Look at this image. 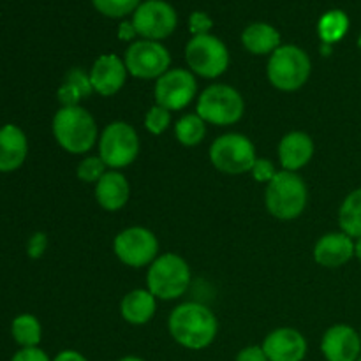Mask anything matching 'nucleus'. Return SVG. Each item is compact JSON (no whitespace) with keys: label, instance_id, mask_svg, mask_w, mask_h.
Masks as SVG:
<instances>
[{"label":"nucleus","instance_id":"obj_38","mask_svg":"<svg viewBox=\"0 0 361 361\" xmlns=\"http://www.w3.org/2000/svg\"><path fill=\"white\" fill-rule=\"evenodd\" d=\"M355 257L361 263V238H356L355 242Z\"/></svg>","mask_w":361,"mask_h":361},{"label":"nucleus","instance_id":"obj_40","mask_svg":"<svg viewBox=\"0 0 361 361\" xmlns=\"http://www.w3.org/2000/svg\"><path fill=\"white\" fill-rule=\"evenodd\" d=\"M358 48L361 49V32H360V35H358Z\"/></svg>","mask_w":361,"mask_h":361},{"label":"nucleus","instance_id":"obj_10","mask_svg":"<svg viewBox=\"0 0 361 361\" xmlns=\"http://www.w3.org/2000/svg\"><path fill=\"white\" fill-rule=\"evenodd\" d=\"M127 73L140 80H159L164 73H168L171 66V55L168 48L159 41H134L127 48L126 56Z\"/></svg>","mask_w":361,"mask_h":361},{"label":"nucleus","instance_id":"obj_39","mask_svg":"<svg viewBox=\"0 0 361 361\" xmlns=\"http://www.w3.org/2000/svg\"><path fill=\"white\" fill-rule=\"evenodd\" d=\"M118 361H143V360L137 358V356H126V358H120Z\"/></svg>","mask_w":361,"mask_h":361},{"label":"nucleus","instance_id":"obj_34","mask_svg":"<svg viewBox=\"0 0 361 361\" xmlns=\"http://www.w3.org/2000/svg\"><path fill=\"white\" fill-rule=\"evenodd\" d=\"M11 361H51L41 348H25L14 353Z\"/></svg>","mask_w":361,"mask_h":361},{"label":"nucleus","instance_id":"obj_3","mask_svg":"<svg viewBox=\"0 0 361 361\" xmlns=\"http://www.w3.org/2000/svg\"><path fill=\"white\" fill-rule=\"evenodd\" d=\"M309 190L298 173L279 171L264 190V204L279 221H293L305 212Z\"/></svg>","mask_w":361,"mask_h":361},{"label":"nucleus","instance_id":"obj_2","mask_svg":"<svg viewBox=\"0 0 361 361\" xmlns=\"http://www.w3.org/2000/svg\"><path fill=\"white\" fill-rule=\"evenodd\" d=\"M51 130L60 148L73 155L87 154L97 143V123L81 106H60L53 116Z\"/></svg>","mask_w":361,"mask_h":361},{"label":"nucleus","instance_id":"obj_28","mask_svg":"<svg viewBox=\"0 0 361 361\" xmlns=\"http://www.w3.org/2000/svg\"><path fill=\"white\" fill-rule=\"evenodd\" d=\"M141 0H92L97 13L106 18H126L140 7Z\"/></svg>","mask_w":361,"mask_h":361},{"label":"nucleus","instance_id":"obj_23","mask_svg":"<svg viewBox=\"0 0 361 361\" xmlns=\"http://www.w3.org/2000/svg\"><path fill=\"white\" fill-rule=\"evenodd\" d=\"M94 94L90 76L81 69L74 67L63 78L62 85L56 90V97L62 106H80L81 99H87Z\"/></svg>","mask_w":361,"mask_h":361},{"label":"nucleus","instance_id":"obj_17","mask_svg":"<svg viewBox=\"0 0 361 361\" xmlns=\"http://www.w3.org/2000/svg\"><path fill=\"white\" fill-rule=\"evenodd\" d=\"M355 257V240L345 233H326L314 247V259L319 267L341 268Z\"/></svg>","mask_w":361,"mask_h":361},{"label":"nucleus","instance_id":"obj_20","mask_svg":"<svg viewBox=\"0 0 361 361\" xmlns=\"http://www.w3.org/2000/svg\"><path fill=\"white\" fill-rule=\"evenodd\" d=\"M130 187L126 176L115 169H108L101 180L95 183V201L106 212H118L127 204Z\"/></svg>","mask_w":361,"mask_h":361},{"label":"nucleus","instance_id":"obj_9","mask_svg":"<svg viewBox=\"0 0 361 361\" xmlns=\"http://www.w3.org/2000/svg\"><path fill=\"white\" fill-rule=\"evenodd\" d=\"M210 161L217 171L226 173V175L250 173L254 162L257 161L256 147L243 134H224L212 143Z\"/></svg>","mask_w":361,"mask_h":361},{"label":"nucleus","instance_id":"obj_13","mask_svg":"<svg viewBox=\"0 0 361 361\" xmlns=\"http://www.w3.org/2000/svg\"><path fill=\"white\" fill-rule=\"evenodd\" d=\"M197 92L196 76L187 69H169L157 80L154 88L155 104L168 111H178L194 101Z\"/></svg>","mask_w":361,"mask_h":361},{"label":"nucleus","instance_id":"obj_37","mask_svg":"<svg viewBox=\"0 0 361 361\" xmlns=\"http://www.w3.org/2000/svg\"><path fill=\"white\" fill-rule=\"evenodd\" d=\"M51 361H88L81 353L73 351V349H66V351H60Z\"/></svg>","mask_w":361,"mask_h":361},{"label":"nucleus","instance_id":"obj_16","mask_svg":"<svg viewBox=\"0 0 361 361\" xmlns=\"http://www.w3.org/2000/svg\"><path fill=\"white\" fill-rule=\"evenodd\" d=\"M263 349L268 361H303L307 341L295 328H279L267 335Z\"/></svg>","mask_w":361,"mask_h":361},{"label":"nucleus","instance_id":"obj_33","mask_svg":"<svg viewBox=\"0 0 361 361\" xmlns=\"http://www.w3.org/2000/svg\"><path fill=\"white\" fill-rule=\"evenodd\" d=\"M46 249H48V236L46 233H34L27 242V256L30 259H41L44 256Z\"/></svg>","mask_w":361,"mask_h":361},{"label":"nucleus","instance_id":"obj_25","mask_svg":"<svg viewBox=\"0 0 361 361\" xmlns=\"http://www.w3.org/2000/svg\"><path fill=\"white\" fill-rule=\"evenodd\" d=\"M11 337L20 345V349L39 348L42 338V326L37 317L32 314H20L11 323Z\"/></svg>","mask_w":361,"mask_h":361},{"label":"nucleus","instance_id":"obj_15","mask_svg":"<svg viewBox=\"0 0 361 361\" xmlns=\"http://www.w3.org/2000/svg\"><path fill=\"white\" fill-rule=\"evenodd\" d=\"M321 351L326 361H358L361 356L360 334L348 324H335L324 331Z\"/></svg>","mask_w":361,"mask_h":361},{"label":"nucleus","instance_id":"obj_12","mask_svg":"<svg viewBox=\"0 0 361 361\" xmlns=\"http://www.w3.org/2000/svg\"><path fill=\"white\" fill-rule=\"evenodd\" d=\"M140 37L159 41L169 37L178 25V16L171 4L166 0H145L133 13L130 20Z\"/></svg>","mask_w":361,"mask_h":361},{"label":"nucleus","instance_id":"obj_22","mask_svg":"<svg viewBox=\"0 0 361 361\" xmlns=\"http://www.w3.org/2000/svg\"><path fill=\"white\" fill-rule=\"evenodd\" d=\"M242 44L252 55H271L277 48H281V32L270 23L256 21L247 25L242 32Z\"/></svg>","mask_w":361,"mask_h":361},{"label":"nucleus","instance_id":"obj_24","mask_svg":"<svg viewBox=\"0 0 361 361\" xmlns=\"http://www.w3.org/2000/svg\"><path fill=\"white\" fill-rule=\"evenodd\" d=\"M349 27H351V20H349L348 14L342 9H331L326 11L319 18L317 34H319V39L323 44L334 46L335 42L342 41L345 37V34L349 32Z\"/></svg>","mask_w":361,"mask_h":361},{"label":"nucleus","instance_id":"obj_42","mask_svg":"<svg viewBox=\"0 0 361 361\" xmlns=\"http://www.w3.org/2000/svg\"><path fill=\"white\" fill-rule=\"evenodd\" d=\"M358 361H361V356H360V360H358Z\"/></svg>","mask_w":361,"mask_h":361},{"label":"nucleus","instance_id":"obj_6","mask_svg":"<svg viewBox=\"0 0 361 361\" xmlns=\"http://www.w3.org/2000/svg\"><path fill=\"white\" fill-rule=\"evenodd\" d=\"M243 111H245V102L242 94L229 85H210L197 97L196 113L212 126H233L242 118Z\"/></svg>","mask_w":361,"mask_h":361},{"label":"nucleus","instance_id":"obj_36","mask_svg":"<svg viewBox=\"0 0 361 361\" xmlns=\"http://www.w3.org/2000/svg\"><path fill=\"white\" fill-rule=\"evenodd\" d=\"M137 37V32H136V27H134L133 21H122V23L118 25V39L123 42H129V41H134V39Z\"/></svg>","mask_w":361,"mask_h":361},{"label":"nucleus","instance_id":"obj_21","mask_svg":"<svg viewBox=\"0 0 361 361\" xmlns=\"http://www.w3.org/2000/svg\"><path fill=\"white\" fill-rule=\"evenodd\" d=\"M155 296L148 289H134L127 293L120 302V314L123 319L134 326L147 324L157 310V302Z\"/></svg>","mask_w":361,"mask_h":361},{"label":"nucleus","instance_id":"obj_11","mask_svg":"<svg viewBox=\"0 0 361 361\" xmlns=\"http://www.w3.org/2000/svg\"><path fill=\"white\" fill-rule=\"evenodd\" d=\"M113 250L126 267L143 268L150 267L159 257V242L150 229L130 226L115 236Z\"/></svg>","mask_w":361,"mask_h":361},{"label":"nucleus","instance_id":"obj_7","mask_svg":"<svg viewBox=\"0 0 361 361\" xmlns=\"http://www.w3.org/2000/svg\"><path fill=\"white\" fill-rule=\"evenodd\" d=\"M140 148L141 145L136 129L122 120L106 126L99 136V157L104 161L108 169L115 171L133 164L140 155Z\"/></svg>","mask_w":361,"mask_h":361},{"label":"nucleus","instance_id":"obj_4","mask_svg":"<svg viewBox=\"0 0 361 361\" xmlns=\"http://www.w3.org/2000/svg\"><path fill=\"white\" fill-rule=\"evenodd\" d=\"M312 62L302 48L295 44H282L270 55L267 76L277 90H300L309 81Z\"/></svg>","mask_w":361,"mask_h":361},{"label":"nucleus","instance_id":"obj_1","mask_svg":"<svg viewBox=\"0 0 361 361\" xmlns=\"http://www.w3.org/2000/svg\"><path fill=\"white\" fill-rule=\"evenodd\" d=\"M173 341L185 349L201 351L215 341L219 323L215 314L207 305L187 302L176 307L168 321Z\"/></svg>","mask_w":361,"mask_h":361},{"label":"nucleus","instance_id":"obj_32","mask_svg":"<svg viewBox=\"0 0 361 361\" xmlns=\"http://www.w3.org/2000/svg\"><path fill=\"white\" fill-rule=\"evenodd\" d=\"M250 173H252V176H254V180H256V182L270 183L271 180L275 178V175H277L279 171L275 169L274 162L267 161V159H257V161L254 162Z\"/></svg>","mask_w":361,"mask_h":361},{"label":"nucleus","instance_id":"obj_5","mask_svg":"<svg viewBox=\"0 0 361 361\" xmlns=\"http://www.w3.org/2000/svg\"><path fill=\"white\" fill-rule=\"evenodd\" d=\"M190 284V268L178 254H162L148 267L147 288L157 300H176Z\"/></svg>","mask_w":361,"mask_h":361},{"label":"nucleus","instance_id":"obj_31","mask_svg":"<svg viewBox=\"0 0 361 361\" xmlns=\"http://www.w3.org/2000/svg\"><path fill=\"white\" fill-rule=\"evenodd\" d=\"M212 27H214V20L208 16L203 11H194L189 16V30L194 35H207L210 34Z\"/></svg>","mask_w":361,"mask_h":361},{"label":"nucleus","instance_id":"obj_30","mask_svg":"<svg viewBox=\"0 0 361 361\" xmlns=\"http://www.w3.org/2000/svg\"><path fill=\"white\" fill-rule=\"evenodd\" d=\"M169 123H171V113L159 104L152 106L147 111V115H145V127H147L148 133L154 134V136L164 134L166 130H168Z\"/></svg>","mask_w":361,"mask_h":361},{"label":"nucleus","instance_id":"obj_18","mask_svg":"<svg viewBox=\"0 0 361 361\" xmlns=\"http://www.w3.org/2000/svg\"><path fill=\"white\" fill-rule=\"evenodd\" d=\"M28 155V140L16 123H4L0 127V173L18 171Z\"/></svg>","mask_w":361,"mask_h":361},{"label":"nucleus","instance_id":"obj_14","mask_svg":"<svg viewBox=\"0 0 361 361\" xmlns=\"http://www.w3.org/2000/svg\"><path fill=\"white\" fill-rule=\"evenodd\" d=\"M127 74L129 73H127L123 59L113 55V53H106L92 63L88 76H90V83L95 94L102 95V97H111L122 90L127 81Z\"/></svg>","mask_w":361,"mask_h":361},{"label":"nucleus","instance_id":"obj_29","mask_svg":"<svg viewBox=\"0 0 361 361\" xmlns=\"http://www.w3.org/2000/svg\"><path fill=\"white\" fill-rule=\"evenodd\" d=\"M106 171H108V166L104 164V161L97 155H90L78 164L76 176L85 183H97Z\"/></svg>","mask_w":361,"mask_h":361},{"label":"nucleus","instance_id":"obj_8","mask_svg":"<svg viewBox=\"0 0 361 361\" xmlns=\"http://www.w3.org/2000/svg\"><path fill=\"white\" fill-rule=\"evenodd\" d=\"M185 60L194 76L215 80L229 67L228 46L215 35H194L185 46Z\"/></svg>","mask_w":361,"mask_h":361},{"label":"nucleus","instance_id":"obj_41","mask_svg":"<svg viewBox=\"0 0 361 361\" xmlns=\"http://www.w3.org/2000/svg\"><path fill=\"white\" fill-rule=\"evenodd\" d=\"M360 338H361V331H360Z\"/></svg>","mask_w":361,"mask_h":361},{"label":"nucleus","instance_id":"obj_19","mask_svg":"<svg viewBox=\"0 0 361 361\" xmlns=\"http://www.w3.org/2000/svg\"><path fill=\"white\" fill-rule=\"evenodd\" d=\"M314 157V141L312 137L302 130H293L286 134L279 143V161L284 171L298 173L305 168Z\"/></svg>","mask_w":361,"mask_h":361},{"label":"nucleus","instance_id":"obj_27","mask_svg":"<svg viewBox=\"0 0 361 361\" xmlns=\"http://www.w3.org/2000/svg\"><path fill=\"white\" fill-rule=\"evenodd\" d=\"M175 136L183 147H196L207 136V122L197 113L183 115L175 126Z\"/></svg>","mask_w":361,"mask_h":361},{"label":"nucleus","instance_id":"obj_35","mask_svg":"<svg viewBox=\"0 0 361 361\" xmlns=\"http://www.w3.org/2000/svg\"><path fill=\"white\" fill-rule=\"evenodd\" d=\"M236 361H268L263 345H249L236 355Z\"/></svg>","mask_w":361,"mask_h":361},{"label":"nucleus","instance_id":"obj_26","mask_svg":"<svg viewBox=\"0 0 361 361\" xmlns=\"http://www.w3.org/2000/svg\"><path fill=\"white\" fill-rule=\"evenodd\" d=\"M338 224L342 233L353 240L361 238V189L353 190L342 201L338 210Z\"/></svg>","mask_w":361,"mask_h":361}]
</instances>
